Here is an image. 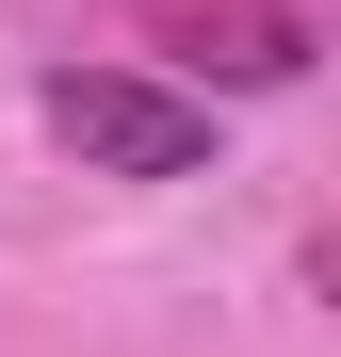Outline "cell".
Wrapping results in <instances>:
<instances>
[{
	"label": "cell",
	"instance_id": "obj_1",
	"mask_svg": "<svg viewBox=\"0 0 341 357\" xmlns=\"http://www.w3.org/2000/svg\"><path fill=\"white\" fill-rule=\"evenodd\" d=\"M49 146H66L82 178H195L211 162V98L146 82V66H49Z\"/></svg>",
	"mask_w": 341,
	"mask_h": 357
},
{
	"label": "cell",
	"instance_id": "obj_2",
	"mask_svg": "<svg viewBox=\"0 0 341 357\" xmlns=\"http://www.w3.org/2000/svg\"><path fill=\"white\" fill-rule=\"evenodd\" d=\"M162 66H195V82H244V98H276V82H309V0H114Z\"/></svg>",
	"mask_w": 341,
	"mask_h": 357
}]
</instances>
